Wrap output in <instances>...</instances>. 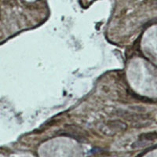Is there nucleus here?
<instances>
[{
	"mask_svg": "<svg viewBox=\"0 0 157 157\" xmlns=\"http://www.w3.org/2000/svg\"><path fill=\"white\" fill-rule=\"evenodd\" d=\"M126 128V124L119 120H111L108 121L101 129V131L107 135H112L117 132L125 130Z\"/></svg>",
	"mask_w": 157,
	"mask_h": 157,
	"instance_id": "nucleus-1",
	"label": "nucleus"
},
{
	"mask_svg": "<svg viewBox=\"0 0 157 157\" xmlns=\"http://www.w3.org/2000/svg\"><path fill=\"white\" fill-rule=\"evenodd\" d=\"M157 137V133H148V134H142L139 137L140 143H144L147 141H152L153 139H156Z\"/></svg>",
	"mask_w": 157,
	"mask_h": 157,
	"instance_id": "nucleus-2",
	"label": "nucleus"
}]
</instances>
